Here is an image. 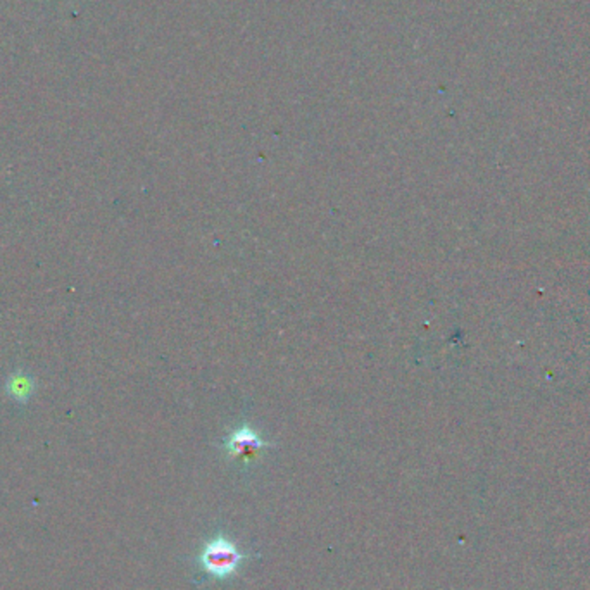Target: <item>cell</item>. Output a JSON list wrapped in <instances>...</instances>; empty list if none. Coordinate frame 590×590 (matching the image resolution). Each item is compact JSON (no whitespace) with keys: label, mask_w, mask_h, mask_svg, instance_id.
Listing matches in <instances>:
<instances>
[{"label":"cell","mask_w":590,"mask_h":590,"mask_svg":"<svg viewBox=\"0 0 590 590\" xmlns=\"http://www.w3.org/2000/svg\"><path fill=\"white\" fill-rule=\"evenodd\" d=\"M33 390V385H31V380L28 376H13L9 380V392L11 395H14L16 399H28V395Z\"/></svg>","instance_id":"obj_3"},{"label":"cell","mask_w":590,"mask_h":590,"mask_svg":"<svg viewBox=\"0 0 590 590\" xmlns=\"http://www.w3.org/2000/svg\"><path fill=\"white\" fill-rule=\"evenodd\" d=\"M245 560L247 556L225 535H216L205 542L199 554L200 568L216 580L235 575Z\"/></svg>","instance_id":"obj_1"},{"label":"cell","mask_w":590,"mask_h":590,"mask_svg":"<svg viewBox=\"0 0 590 590\" xmlns=\"http://www.w3.org/2000/svg\"><path fill=\"white\" fill-rule=\"evenodd\" d=\"M264 443L252 433H237L228 443V450L232 456L237 458H252Z\"/></svg>","instance_id":"obj_2"}]
</instances>
